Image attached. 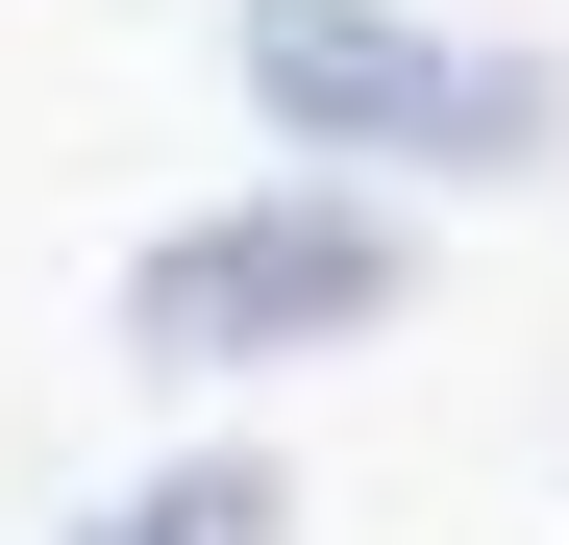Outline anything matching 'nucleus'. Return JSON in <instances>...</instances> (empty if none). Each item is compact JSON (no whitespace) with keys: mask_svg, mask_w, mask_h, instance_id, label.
<instances>
[{"mask_svg":"<svg viewBox=\"0 0 569 545\" xmlns=\"http://www.w3.org/2000/svg\"><path fill=\"white\" fill-rule=\"evenodd\" d=\"M272 100H347V125H496V149H520V100H446L397 26H272Z\"/></svg>","mask_w":569,"mask_h":545,"instance_id":"nucleus-2","label":"nucleus"},{"mask_svg":"<svg viewBox=\"0 0 569 545\" xmlns=\"http://www.w3.org/2000/svg\"><path fill=\"white\" fill-rule=\"evenodd\" d=\"M100 545H298V521H272V472H149Z\"/></svg>","mask_w":569,"mask_h":545,"instance_id":"nucleus-3","label":"nucleus"},{"mask_svg":"<svg viewBox=\"0 0 569 545\" xmlns=\"http://www.w3.org/2000/svg\"><path fill=\"white\" fill-rule=\"evenodd\" d=\"M397 298V248L371 224H322V199H272V224H199L149 272V347H322V323H371Z\"/></svg>","mask_w":569,"mask_h":545,"instance_id":"nucleus-1","label":"nucleus"}]
</instances>
